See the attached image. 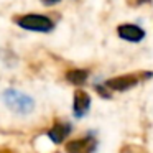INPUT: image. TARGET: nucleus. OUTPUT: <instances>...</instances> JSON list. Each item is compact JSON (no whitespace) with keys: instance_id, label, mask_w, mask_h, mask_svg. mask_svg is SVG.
I'll use <instances>...</instances> for the list:
<instances>
[{"instance_id":"nucleus-1","label":"nucleus","mask_w":153,"mask_h":153,"mask_svg":"<svg viewBox=\"0 0 153 153\" xmlns=\"http://www.w3.org/2000/svg\"><path fill=\"white\" fill-rule=\"evenodd\" d=\"M2 99H4V104L12 110V112L18 114V115H27V114H31L35 109V100L31 96L22 92L18 89H13V87H8L2 92Z\"/></svg>"},{"instance_id":"nucleus-2","label":"nucleus","mask_w":153,"mask_h":153,"mask_svg":"<svg viewBox=\"0 0 153 153\" xmlns=\"http://www.w3.org/2000/svg\"><path fill=\"white\" fill-rule=\"evenodd\" d=\"M15 23L27 31H35V33H51L54 30V22L50 17L41 13H27L18 15L15 18Z\"/></svg>"},{"instance_id":"nucleus-3","label":"nucleus","mask_w":153,"mask_h":153,"mask_svg":"<svg viewBox=\"0 0 153 153\" xmlns=\"http://www.w3.org/2000/svg\"><path fill=\"white\" fill-rule=\"evenodd\" d=\"M140 82V76L138 74H123V76H117V77H112V79L105 81L104 86L110 91H128L132 87H135L137 84Z\"/></svg>"},{"instance_id":"nucleus-4","label":"nucleus","mask_w":153,"mask_h":153,"mask_svg":"<svg viewBox=\"0 0 153 153\" xmlns=\"http://www.w3.org/2000/svg\"><path fill=\"white\" fill-rule=\"evenodd\" d=\"M97 146V142L92 135L84 138H76L66 143V153H92Z\"/></svg>"},{"instance_id":"nucleus-5","label":"nucleus","mask_w":153,"mask_h":153,"mask_svg":"<svg viewBox=\"0 0 153 153\" xmlns=\"http://www.w3.org/2000/svg\"><path fill=\"white\" fill-rule=\"evenodd\" d=\"M91 107V96L86 91L77 89L74 92V99H73V114L76 119H82Z\"/></svg>"},{"instance_id":"nucleus-6","label":"nucleus","mask_w":153,"mask_h":153,"mask_svg":"<svg viewBox=\"0 0 153 153\" xmlns=\"http://www.w3.org/2000/svg\"><path fill=\"white\" fill-rule=\"evenodd\" d=\"M117 33L122 40L125 41H130V43H140V41L145 38V30L137 25H132V23H125V25H120L117 28Z\"/></svg>"},{"instance_id":"nucleus-7","label":"nucleus","mask_w":153,"mask_h":153,"mask_svg":"<svg viewBox=\"0 0 153 153\" xmlns=\"http://www.w3.org/2000/svg\"><path fill=\"white\" fill-rule=\"evenodd\" d=\"M71 130H73V127H71L69 122H54L53 127L48 130V138L53 143L59 145L66 140V137L71 133Z\"/></svg>"},{"instance_id":"nucleus-8","label":"nucleus","mask_w":153,"mask_h":153,"mask_svg":"<svg viewBox=\"0 0 153 153\" xmlns=\"http://www.w3.org/2000/svg\"><path fill=\"white\" fill-rule=\"evenodd\" d=\"M89 77V71L87 69H69L66 73V81L74 86H82Z\"/></svg>"},{"instance_id":"nucleus-9","label":"nucleus","mask_w":153,"mask_h":153,"mask_svg":"<svg viewBox=\"0 0 153 153\" xmlns=\"http://www.w3.org/2000/svg\"><path fill=\"white\" fill-rule=\"evenodd\" d=\"M61 0H41V4L43 5H46V7H51V5H56V4H59Z\"/></svg>"}]
</instances>
